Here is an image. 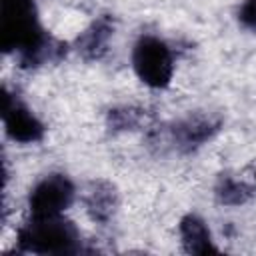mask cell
I'll return each instance as SVG.
<instances>
[{
  "label": "cell",
  "mask_w": 256,
  "mask_h": 256,
  "mask_svg": "<svg viewBox=\"0 0 256 256\" xmlns=\"http://www.w3.org/2000/svg\"><path fill=\"white\" fill-rule=\"evenodd\" d=\"M220 130V118L206 116V114H194L180 122H176L170 128V138L176 148L188 152L192 148H198L206 140H210Z\"/></svg>",
  "instance_id": "obj_5"
},
{
  "label": "cell",
  "mask_w": 256,
  "mask_h": 256,
  "mask_svg": "<svg viewBox=\"0 0 256 256\" xmlns=\"http://www.w3.org/2000/svg\"><path fill=\"white\" fill-rule=\"evenodd\" d=\"M84 202H86V210L92 220L106 222L114 214L118 198H116V190L110 182L94 180V182H90V186L86 190Z\"/></svg>",
  "instance_id": "obj_8"
},
{
  "label": "cell",
  "mask_w": 256,
  "mask_h": 256,
  "mask_svg": "<svg viewBox=\"0 0 256 256\" xmlns=\"http://www.w3.org/2000/svg\"><path fill=\"white\" fill-rule=\"evenodd\" d=\"M180 236H182V244L184 250L188 254H208V252H216L212 240H210V232L206 228V224L194 216L188 214L180 220Z\"/></svg>",
  "instance_id": "obj_9"
},
{
  "label": "cell",
  "mask_w": 256,
  "mask_h": 256,
  "mask_svg": "<svg viewBox=\"0 0 256 256\" xmlns=\"http://www.w3.org/2000/svg\"><path fill=\"white\" fill-rule=\"evenodd\" d=\"M74 200V186L62 174L46 176L30 194L32 216H58Z\"/></svg>",
  "instance_id": "obj_4"
},
{
  "label": "cell",
  "mask_w": 256,
  "mask_h": 256,
  "mask_svg": "<svg viewBox=\"0 0 256 256\" xmlns=\"http://www.w3.org/2000/svg\"><path fill=\"white\" fill-rule=\"evenodd\" d=\"M4 124L8 136L22 144L38 142L44 136L42 122L24 104L12 100L10 96H6V104H4Z\"/></svg>",
  "instance_id": "obj_6"
},
{
  "label": "cell",
  "mask_w": 256,
  "mask_h": 256,
  "mask_svg": "<svg viewBox=\"0 0 256 256\" xmlns=\"http://www.w3.org/2000/svg\"><path fill=\"white\" fill-rule=\"evenodd\" d=\"M114 32V20L110 16H100L94 20L76 40V50L86 60H98L104 56L108 40Z\"/></svg>",
  "instance_id": "obj_7"
},
{
  "label": "cell",
  "mask_w": 256,
  "mask_h": 256,
  "mask_svg": "<svg viewBox=\"0 0 256 256\" xmlns=\"http://www.w3.org/2000/svg\"><path fill=\"white\" fill-rule=\"evenodd\" d=\"M132 64L138 78L152 88H164L170 82L174 70L170 48L154 36H142L136 42Z\"/></svg>",
  "instance_id": "obj_3"
},
{
  "label": "cell",
  "mask_w": 256,
  "mask_h": 256,
  "mask_svg": "<svg viewBox=\"0 0 256 256\" xmlns=\"http://www.w3.org/2000/svg\"><path fill=\"white\" fill-rule=\"evenodd\" d=\"M148 112L142 108H114L108 112V128L118 132V130H134L146 124Z\"/></svg>",
  "instance_id": "obj_10"
},
{
  "label": "cell",
  "mask_w": 256,
  "mask_h": 256,
  "mask_svg": "<svg viewBox=\"0 0 256 256\" xmlns=\"http://www.w3.org/2000/svg\"><path fill=\"white\" fill-rule=\"evenodd\" d=\"M238 20H240V24H242L244 28L256 32V0H246V2L240 6Z\"/></svg>",
  "instance_id": "obj_12"
},
{
  "label": "cell",
  "mask_w": 256,
  "mask_h": 256,
  "mask_svg": "<svg viewBox=\"0 0 256 256\" xmlns=\"http://www.w3.org/2000/svg\"><path fill=\"white\" fill-rule=\"evenodd\" d=\"M0 42L6 52L18 50L24 68L38 66L44 60L62 54V44L50 40L36 18L34 0H2Z\"/></svg>",
  "instance_id": "obj_1"
},
{
  "label": "cell",
  "mask_w": 256,
  "mask_h": 256,
  "mask_svg": "<svg viewBox=\"0 0 256 256\" xmlns=\"http://www.w3.org/2000/svg\"><path fill=\"white\" fill-rule=\"evenodd\" d=\"M216 196L226 206H240L250 198V188L234 178H220L216 186Z\"/></svg>",
  "instance_id": "obj_11"
},
{
  "label": "cell",
  "mask_w": 256,
  "mask_h": 256,
  "mask_svg": "<svg viewBox=\"0 0 256 256\" xmlns=\"http://www.w3.org/2000/svg\"><path fill=\"white\" fill-rule=\"evenodd\" d=\"M18 248L34 254H74L80 250V234L60 214L32 216L18 232Z\"/></svg>",
  "instance_id": "obj_2"
}]
</instances>
